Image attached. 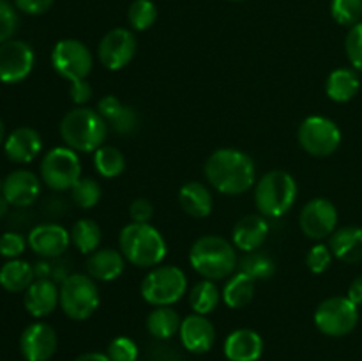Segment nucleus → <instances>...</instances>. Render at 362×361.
<instances>
[{"instance_id":"nucleus-27","label":"nucleus","mask_w":362,"mask_h":361,"mask_svg":"<svg viewBox=\"0 0 362 361\" xmlns=\"http://www.w3.org/2000/svg\"><path fill=\"white\" fill-rule=\"evenodd\" d=\"M34 265L21 258H11L0 268V287L7 292H25L34 283Z\"/></svg>"},{"instance_id":"nucleus-25","label":"nucleus","mask_w":362,"mask_h":361,"mask_svg":"<svg viewBox=\"0 0 362 361\" xmlns=\"http://www.w3.org/2000/svg\"><path fill=\"white\" fill-rule=\"evenodd\" d=\"M329 248L332 255L346 264L362 260V229L361 227H343L336 229L329 237Z\"/></svg>"},{"instance_id":"nucleus-43","label":"nucleus","mask_w":362,"mask_h":361,"mask_svg":"<svg viewBox=\"0 0 362 361\" xmlns=\"http://www.w3.org/2000/svg\"><path fill=\"white\" fill-rule=\"evenodd\" d=\"M129 216L133 223H151L154 218V205L147 198H134L129 205Z\"/></svg>"},{"instance_id":"nucleus-14","label":"nucleus","mask_w":362,"mask_h":361,"mask_svg":"<svg viewBox=\"0 0 362 361\" xmlns=\"http://www.w3.org/2000/svg\"><path fill=\"white\" fill-rule=\"evenodd\" d=\"M299 225L304 236L313 241L331 237L338 227V209L327 198H313L300 211Z\"/></svg>"},{"instance_id":"nucleus-32","label":"nucleus","mask_w":362,"mask_h":361,"mask_svg":"<svg viewBox=\"0 0 362 361\" xmlns=\"http://www.w3.org/2000/svg\"><path fill=\"white\" fill-rule=\"evenodd\" d=\"M94 168L105 179H115L126 170V158L120 149L113 145H101L94 152Z\"/></svg>"},{"instance_id":"nucleus-10","label":"nucleus","mask_w":362,"mask_h":361,"mask_svg":"<svg viewBox=\"0 0 362 361\" xmlns=\"http://www.w3.org/2000/svg\"><path fill=\"white\" fill-rule=\"evenodd\" d=\"M299 144L308 154L325 158L338 151L341 145V130L332 119L324 115H311L300 122L297 130Z\"/></svg>"},{"instance_id":"nucleus-11","label":"nucleus","mask_w":362,"mask_h":361,"mask_svg":"<svg viewBox=\"0 0 362 361\" xmlns=\"http://www.w3.org/2000/svg\"><path fill=\"white\" fill-rule=\"evenodd\" d=\"M52 66L62 78L71 84L85 81L94 66V57L78 39H60L52 50Z\"/></svg>"},{"instance_id":"nucleus-34","label":"nucleus","mask_w":362,"mask_h":361,"mask_svg":"<svg viewBox=\"0 0 362 361\" xmlns=\"http://www.w3.org/2000/svg\"><path fill=\"white\" fill-rule=\"evenodd\" d=\"M158 20V7L152 0H133L127 9V21L136 32H145Z\"/></svg>"},{"instance_id":"nucleus-21","label":"nucleus","mask_w":362,"mask_h":361,"mask_svg":"<svg viewBox=\"0 0 362 361\" xmlns=\"http://www.w3.org/2000/svg\"><path fill=\"white\" fill-rule=\"evenodd\" d=\"M269 236L267 218L262 214H247L233 225L232 243L239 251L250 253L264 246Z\"/></svg>"},{"instance_id":"nucleus-44","label":"nucleus","mask_w":362,"mask_h":361,"mask_svg":"<svg viewBox=\"0 0 362 361\" xmlns=\"http://www.w3.org/2000/svg\"><path fill=\"white\" fill-rule=\"evenodd\" d=\"M124 103L120 101L119 98H117V96H112V94H108V96H105V98H101L99 99V103H98V112H99V115L103 117V119L106 120V122H112L113 119H117V115H119L120 112H122L124 110Z\"/></svg>"},{"instance_id":"nucleus-38","label":"nucleus","mask_w":362,"mask_h":361,"mask_svg":"<svg viewBox=\"0 0 362 361\" xmlns=\"http://www.w3.org/2000/svg\"><path fill=\"white\" fill-rule=\"evenodd\" d=\"M20 25L18 9L7 0H0V45L14 38Z\"/></svg>"},{"instance_id":"nucleus-39","label":"nucleus","mask_w":362,"mask_h":361,"mask_svg":"<svg viewBox=\"0 0 362 361\" xmlns=\"http://www.w3.org/2000/svg\"><path fill=\"white\" fill-rule=\"evenodd\" d=\"M332 251L329 248V244L317 243L315 246H311V250L306 255V265L311 273L315 275H322V273L327 271L332 264Z\"/></svg>"},{"instance_id":"nucleus-28","label":"nucleus","mask_w":362,"mask_h":361,"mask_svg":"<svg viewBox=\"0 0 362 361\" xmlns=\"http://www.w3.org/2000/svg\"><path fill=\"white\" fill-rule=\"evenodd\" d=\"M255 297V280L246 273H233L221 290V299L232 310L247 306Z\"/></svg>"},{"instance_id":"nucleus-13","label":"nucleus","mask_w":362,"mask_h":361,"mask_svg":"<svg viewBox=\"0 0 362 361\" xmlns=\"http://www.w3.org/2000/svg\"><path fill=\"white\" fill-rule=\"evenodd\" d=\"M35 64L34 50L21 39H9L0 45V81L14 85L32 73Z\"/></svg>"},{"instance_id":"nucleus-6","label":"nucleus","mask_w":362,"mask_h":361,"mask_svg":"<svg viewBox=\"0 0 362 361\" xmlns=\"http://www.w3.org/2000/svg\"><path fill=\"white\" fill-rule=\"evenodd\" d=\"M101 304L98 283L81 273L67 275L60 283V308L71 321H87Z\"/></svg>"},{"instance_id":"nucleus-29","label":"nucleus","mask_w":362,"mask_h":361,"mask_svg":"<svg viewBox=\"0 0 362 361\" xmlns=\"http://www.w3.org/2000/svg\"><path fill=\"white\" fill-rule=\"evenodd\" d=\"M180 324H182V319L179 311L173 310L172 306H154V310L147 315V331L161 342L179 335Z\"/></svg>"},{"instance_id":"nucleus-33","label":"nucleus","mask_w":362,"mask_h":361,"mask_svg":"<svg viewBox=\"0 0 362 361\" xmlns=\"http://www.w3.org/2000/svg\"><path fill=\"white\" fill-rule=\"evenodd\" d=\"M239 271L246 273L255 282H258V280L272 278L276 271V264L271 258V255L264 253L262 250H257L244 253V257L239 258Z\"/></svg>"},{"instance_id":"nucleus-37","label":"nucleus","mask_w":362,"mask_h":361,"mask_svg":"<svg viewBox=\"0 0 362 361\" xmlns=\"http://www.w3.org/2000/svg\"><path fill=\"white\" fill-rule=\"evenodd\" d=\"M106 354L112 361H138V345L129 336H117L110 342Z\"/></svg>"},{"instance_id":"nucleus-52","label":"nucleus","mask_w":362,"mask_h":361,"mask_svg":"<svg viewBox=\"0 0 362 361\" xmlns=\"http://www.w3.org/2000/svg\"><path fill=\"white\" fill-rule=\"evenodd\" d=\"M2 184H4V179H0V195H2Z\"/></svg>"},{"instance_id":"nucleus-31","label":"nucleus","mask_w":362,"mask_h":361,"mask_svg":"<svg viewBox=\"0 0 362 361\" xmlns=\"http://www.w3.org/2000/svg\"><path fill=\"white\" fill-rule=\"evenodd\" d=\"M221 303V290L212 280H200L189 290V304L194 314L209 315Z\"/></svg>"},{"instance_id":"nucleus-20","label":"nucleus","mask_w":362,"mask_h":361,"mask_svg":"<svg viewBox=\"0 0 362 361\" xmlns=\"http://www.w3.org/2000/svg\"><path fill=\"white\" fill-rule=\"evenodd\" d=\"M23 306L34 319L48 317L60 306V287L52 278H35L25 290Z\"/></svg>"},{"instance_id":"nucleus-18","label":"nucleus","mask_w":362,"mask_h":361,"mask_svg":"<svg viewBox=\"0 0 362 361\" xmlns=\"http://www.w3.org/2000/svg\"><path fill=\"white\" fill-rule=\"evenodd\" d=\"M180 343L191 354H205L214 347L216 328L207 315L191 314L182 319L179 329Z\"/></svg>"},{"instance_id":"nucleus-30","label":"nucleus","mask_w":362,"mask_h":361,"mask_svg":"<svg viewBox=\"0 0 362 361\" xmlns=\"http://www.w3.org/2000/svg\"><path fill=\"white\" fill-rule=\"evenodd\" d=\"M71 243L74 244L80 253L90 255L95 250H99L101 244V227L98 222L90 218H81L71 229Z\"/></svg>"},{"instance_id":"nucleus-45","label":"nucleus","mask_w":362,"mask_h":361,"mask_svg":"<svg viewBox=\"0 0 362 361\" xmlns=\"http://www.w3.org/2000/svg\"><path fill=\"white\" fill-rule=\"evenodd\" d=\"M55 0H14V7L28 16H39L52 9Z\"/></svg>"},{"instance_id":"nucleus-36","label":"nucleus","mask_w":362,"mask_h":361,"mask_svg":"<svg viewBox=\"0 0 362 361\" xmlns=\"http://www.w3.org/2000/svg\"><path fill=\"white\" fill-rule=\"evenodd\" d=\"M331 16L336 23L354 27L362 21V0H331Z\"/></svg>"},{"instance_id":"nucleus-53","label":"nucleus","mask_w":362,"mask_h":361,"mask_svg":"<svg viewBox=\"0 0 362 361\" xmlns=\"http://www.w3.org/2000/svg\"><path fill=\"white\" fill-rule=\"evenodd\" d=\"M232 2H243V0H232Z\"/></svg>"},{"instance_id":"nucleus-4","label":"nucleus","mask_w":362,"mask_h":361,"mask_svg":"<svg viewBox=\"0 0 362 361\" xmlns=\"http://www.w3.org/2000/svg\"><path fill=\"white\" fill-rule=\"evenodd\" d=\"M119 248L126 260L136 268L152 269L166 257V241L151 223H129L119 234Z\"/></svg>"},{"instance_id":"nucleus-47","label":"nucleus","mask_w":362,"mask_h":361,"mask_svg":"<svg viewBox=\"0 0 362 361\" xmlns=\"http://www.w3.org/2000/svg\"><path fill=\"white\" fill-rule=\"evenodd\" d=\"M71 99L76 106H85L92 98V87L87 80L85 81H78V84H71V91H69Z\"/></svg>"},{"instance_id":"nucleus-7","label":"nucleus","mask_w":362,"mask_h":361,"mask_svg":"<svg viewBox=\"0 0 362 361\" xmlns=\"http://www.w3.org/2000/svg\"><path fill=\"white\" fill-rule=\"evenodd\" d=\"M187 290V276L177 265H156L144 278L140 294L152 306H172Z\"/></svg>"},{"instance_id":"nucleus-23","label":"nucleus","mask_w":362,"mask_h":361,"mask_svg":"<svg viewBox=\"0 0 362 361\" xmlns=\"http://www.w3.org/2000/svg\"><path fill=\"white\" fill-rule=\"evenodd\" d=\"M126 262V257L120 250L103 248L88 255L87 273L90 278L99 280V282H113L124 273Z\"/></svg>"},{"instance_id":"nucleus-17","label":"nucleus","mask_w":362,"mask_h":361,"mask_svg":"<svg viewBox=\"0 0 362 361\" xmlns=\"http://www.w3.org/2000/svg\"><path fill=\"white\" fill-rule=\"evenodd\" d=\"M41 195V179L34 172L18 168L4 179L2 197L13 207H30Z\"/></svg>"},{"instance_id":"nucleus-46","label":"nucleus","mask_w":362,"mask_h":361,"mask_svg":"<svg viewBox=\"0 0 362 361\" xmlns=\"http://www.w3.org/2000/svg\"><path fill=\"white\" fill-rule=\"evenodd\" d=\"M152 361H184V356L172 345H166L165 342L159 340V343L151 349Z\"/></svg>"},{"instance_id":"nucleus-16","label":"nucleus","mask_w":362,"mask_h":361,"mask_svg":"<svg viewBox=\"0 0 362 361\" xmlns=\"http://www.w3.org/2000/svg\"><path fill=\"white\" fill-rule=\"evenodd\" d=\"M28 248L42 258H57L69 248L71 234L59 223L35 225L27 236Z\"/></svg>"},{"instance_id":"nucleus-9","label":"nucleus","mask_w":362,"mask_h":361,"mask_svg":"<svg viewBox=\"0 0 362 361\" xmlns=\"http://www.w3.org/2000/svg\"><path fill=\"white\" fill-rule=\"evenodd\" d=\"M313 319L318 331L338 338L356 329L359 322V306L354 304L346 296H332L318 304Z\"/></svg>"},{"instance_id":"nucleus-41","label":"nucleus","mask_w":362,"mask_h":361,"mask_svg":"<svg viewBox=\"0 0 362 361\" xmlns=\"http://www.w3.org/2000/svg\"><path fill=\"white\" fill-rule=\"evenodd\" d=\"M28 241L20 232H4L0 236V255L6 258H20L27 250Z\"/></svg>"},{"instance_id":"nucleus-35","label":"nucleus","mask_w":362,"mask_h":361,"mask_svg":"<svg viewBox=\"0 0 362 361\" xmlns=\"http://www.w3.org/2000/svg\"><path fill=\"white\" fill-rule=\"evenodd\" d=\"M101 186L92 177H81L73 188H71V198L80 209H92L101 200Z\"/></svg>"},{"instance_id":"nucleus-26","label":"nucleus","mask_w":362,"mask_h":361,"mask_svg":"<svg viewBox=\"0 0 362 361\" xmlns=\"http://www.w3.org/2000/svg\"><path fill=\"white\" fill-rule=\"evenodd\" d=\"M361 88L359 74L350 67H338L325 80V94L334 103H349Z\"/></svg>"},{"instance_id":"nucleus-5","label":"nucleus","mask_w":362,"mask_h":361,"mask_svg":"<svg viewBox=\"0 0 362 361\" xmlns=\"http://www.w3.org/2000/svg\"><path fill=\"white\" fill-rule=\"evenodd\" d=\"M296 179L285 170H271L255 184V205L265 218H281L297 200Z\"/></svg>"},{"instance_id":"nucleus-8","label":"nucleus","mask_w":362,"mask_h":361,"mask_svg":"<svg viewBox=\"0 0 362 361\" xmlns=\"http://www.w3.org/2000/svg\"><path fill=\"white\" fill-rule=\"evenodd\" d=\"M81 179V161L67 145L53 147L41 159V180L53 191H67Z\"/></svg>"},{"instance_id":"nucleus-2","label":"nucleus","mask_w":362,"mask_h":361,"mask_svg":"<svg viewBox=\"0 0 362 361\" xmlns=\"http://www.w3.org/2000/svg\"><path fill=\"white\" fill-rule=\"evenodd\" d=\"M189 264L205 280L230 278L239 265L237 248L221 236H202L191 246Z\"/></svg>"},{"instance_id":"nucleus-40","label":"nucleus","mask_w":362,"mask_h":361,"mask_svg":"<svg viewBox=\"0 0 362 361\" xmlns=\"http://www.w3.org/2000/svg\"><path fill=\"white\" fill-rule=\"evenodd\" d=\"M345 52L354 69L362 73V21L350 27L345 39Z\"/></svg>"},{"instance_id":"nucleus-51","label":"nucleus","mask_w":362,"mask_h":361,"mask_svg":"<svg viewBox=\"0 0 362 361\" xmlns=\"http://www.w3.org/2000/svg\"><path fill=\"white\" fill-rule=\"evenodd\" d=\"M4 140H6V126H4L2 119H0V145H4Z\"/></svg>"},{"instance_id":"nucleus-49","label":"nucleus","mask_w":362,"mask_h":361,"mask_svg":"<svg viewBox=\"0 0 362 361\" xmlns=\"http://www.w3.org/2000/svg\"><path fill=\"white\" fill-rule=\"evenodd\" d=\"M74 361H112L106 353H85L78 356Z\"/></svg>"},{"instance_id":"nucleus-3","label":"nucleus","mask_w":362,"mask_h":361,"mask_svg":"<svg viewBox=\"0 0 362 361\" xmlns=\"http://www.w3.org/2000/svg\"><path fill=\"white\" fill-rule=\"evenodd\" d=\"M110 126L95 108L76 106L69 110L60 120V137L64 144L76 152H92L94 154L101 145H105Z\"/></svg>"},{"instance_id":"nucleus-22","label":"nucleus","mask_w":362,"mask_h":361,"mask_svg":"<svg viewBox=\"0 0 362 361\" xmlns=\"http://www.w3.org/2000/svg\"><path fill=\"white\" fill-rule=\"evenodd\" d=\"M223 353L228 361H258L264 353V340L253 329H235L225 338Z\"/></svg>"},{"instance_id":"nucleus-50","label":"nucleus","mask_w":362,"mask_h":361,"mask_svg":"<svg viewBox=\"0 0 362 361\" xmlns=\"http://www.w3.org/2000/svg\"><path fill=\"white\" fill-rule=\"evenodd\" d=\"M7 211H9V202L0 195V218H4L7 214Z\"/></svg>"},{"instance_id":"nucleus-1","label":"nucleus","mask_w":362,"mask_h":361,"mask_svg":"<svg viewBox=\"0 0 362 361\" xmlns=\"http://www.w3.org/2000/svg\"><path fill=\"white\" fill-rule=\"evenodd\" d=\"M204 173L211 188L223 195H243L257 184V168L247 152L239 149H218L207 158Z\"/></svg>"},{"instance_id":"nucleus-19","label":"nucleus","mask_w":362,"mask_h":361,"mask_svg":"<svg viewBox=\"0 0 362 361\" xmlns=\"http://www.w3.org/2000/svg\"><path fill=\"white\" fill-rule=\"evenodd\" d=\"M42 151V138L34 127L21 126L11 131L4 140V152L7 159L16 165L32 163Z\"/></svg>"},{"instance_id":"nucleus-42","label":"nucleus","mask_w":362,"mask_h":361,"mask_svg":"<svg viewBox=\"0 0 362 361\" xmlns=\"http://www.w3.org/2000/svg\"><path fill=\"white\" fill-rule=\"evenodd\" d=\"M108 126L112 127L117 134H124V137H127V134H133L134 131L140 127V115H138V112L133 108V106L126 105L122 112L117 115V119H113Z\"/></svg>"},{"instance_id":"nucleus-12","label":"nucleus","mask_w":362,"mask_h":361,"mask_svg":"<svg viewBox=\"0 0 362 361\" xmlns=\"http://www.w3.org/2000/svg\"><path fill=\"white\" fill-rule=\"evenodd\" d=\"M136 35L129 28L117 27L103 35L98 46V59L108 71H120L136 55Z\"/></svg>"},{"instance_id":"nucleus-24","label":"nucleus","mask_w":362,"mask_h":361,"mask_svg":"<svg viewBox=\"0 0 362 361\" xmlns=\"http://www.w3.org/2000/svg\"><path fill=\"white\" fill-rule=\"evenodd\" d=\"M179 204L186 214L200 219L211 214L214 198H212L211 190L204 183L187 180L179 190Z\"/></svg>"},{"instance_id":"nucleus-15","label":"nucleus","mask_w":362,"mask_h":361,"mask_svg":"<svg viewBox=\"0 0 362 361\" xmlns=\"http://www.w3.org/2000/svg\"><path fill=\"white\" fill-rule=\"evenodd\" d=\"M57 331L46 322H32L20 336V353L25 361H49L57 353Z\"/></svg>"},{"instance_id":"nucleus-48","label":"nucleus","mask_w":362,"mask_h":361,"mask_svg":"<svg viewBox=\"0 0 362 361\" xmlns=\"http://www.w3.org/2000/svg\"><path fill=\"white\" fill-rule=\"evenodd\" d=\"M346 297H349L354 304H357V306H362V275L357 276V278L350 283Z\"/></svg>"}]
</instances>
